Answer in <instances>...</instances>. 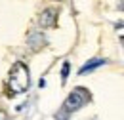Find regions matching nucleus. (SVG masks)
I'll return each instance as SVG.
<instances>
[{
  "mask_svg": "<svg viewBox=\"0 0 124 120\" xmlns=\"http://www.w3.org/2000/svg\"><path fill=\"white\" fill-rule=\"evenodd\" d=\"M88 101H90V91L84 90V88H75V90L67 95V99H65V103L61 105L55 120H69V116H71L75 111L82 109Z\"/></svg>",
  "mask_w": 124,
  "mask_h": 120,
  "instance_id": "nucleus-1",
  "label": "nucleus"
},
{
  "mask_svg": "<svg viewBox=\"0 0 124 120\" xmlns=\"http://www.w3.org/2000/svg\"><path fill=\"white\" fill-rule=\"evenodd\" d=\"M8 86L12 93H23V91L29 90L31 86V75H29V69L25 63L17 61L16 65L12 67L10 76H8Z\"/></svg>",
  "mask_w": 124,
  "mask_h": 120,
  "instance_id": "nucleus-2",
  "label": "nucleus"
},
{
  "mask_svg": "<svg viewBox=\"0 0 124 120\" xmlns=\"http://www.w3.org/2000/svg\"><path fill=\"white\" fill-rule=\"evenodd\" d=\"M55 19H57V12L54 10V8H48V10H44L42 14H40V25L42 27H54L55 25Z\"/></svg>",
  "mask_w": 124,
  "mask_h": 120,
  "instance_id": "nucleus-3",
  "label": "nucleus"
},
{
  "mask_svg": "<svg viewBox=\"0 0 124 120\" xmlns=\"http://www.w3.org/2000/svg\"><path fill=\"white\" fill-rule=\"evenodd\" d=\"M107 61L105 59H101V57H95V59H90V61H86L82 67H80V71H78V75H88V73H92V71H95L97 67H103Z\"/></svg>",
  "mask_w": 124,
  "mask_h": 120,
  "instance_id": "nucleus-4",
  "label": "nucleus"
},
{
  "mask_svg": "<svg viewBox=\"0 0 124 120\" xmlns=\"http://www.w3.org/2000/svg\"><path fill=\"white\" fill-rule=\"evenodd\" d=\"M69 73H71V63H69V61H65V63H63V69H61V82H63V84L67 82Z\"/></svg>",
  "mask_w": 124,
  "mask_h": 120,
  "instance_id": "nucleus-5",
  "label": "nucleus"
},
{
  "mask_svg": "<svg viewBox=\"0 0 124 120\" xmlns=\"http://www.w3.org/2000/svg\"><path fill=\"white\" fill-rule=\"evenodd\" d=\"M0 120H6V116H4V112H0Z\"/></svg>",
  "mask_w": 124,
  "mask_h": 120,
  "instance_id": "nucleus-6",
  "label": "nucleus"
},
{
  "mask_svg": "<svg viewBox=\"0 0 124 120\" xmlns=\"http://www.w3.org/2000/svg\"><path fill=\"white\" fill-rule=\"evenodd\" d=\"M122 46H124V36H122Z\"/></svg>",
  "mask_w": 124,
  "mask_h": 120,
  "instance_id": "nucleus-7",
  "label": "nucleus"
}]
</instances>
